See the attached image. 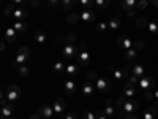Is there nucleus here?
<instances>
[{
  "label": "nucleus",
  "instance_id": "f257e3e1",
  "mask_svg": "<svg viewBox=\"0 0 158 119\" xmlns=\"http://www.w3.org/2000/svg\"><path fill=\"white\" fill-rule=\"evenodd\" d=\"M32 56V52H30V48L27 46H21L18 51H16V56H15V60L11 62V68H18L19 65L25 64Z\"/></svg>",
  "mask_w": 158,
  "mask_h": 119
},
{
  "label": "nucleus",
  "instance_id": "f03ea898",
  "mask_svg": "<svg viewBox=\"0 0 158 119\" xmlns=\"http://www.w3.org/2000/svg\"><path fill=\"white\" fill-rule=\"evenodd\" d=\"M60 54H62V59H63V60H70V62H71L73 59L77 57V54H79V48H77L76 45L65 43V45L62 46Z\"/></svg>",
  "mask_w": 158,
  "mask_h": 119
},
{
  "label": "nucleus",
  "instance_id": "7ed1b4c3",
  "mask_svg": "<svg viewBox=\"0 0 158 119\" xmlns=\"http://www.w3.org/2000/svg\"><path fill=\"white\" fill-rule=\"evenodd\" d=\"M106 72L111 73V75L114 76V79H115L117 83H122L123 79H127V78L131 76L128 67H125V68H114V67H111V65H108V67H106Z\"/></svg>",
  "mask_w": 158,
  "mask_h": 119
},
{
  "label": "nucleus",
  "instance_id": "20e7f679",
  "mask_svg": "<svg viewBox=\"0 0 158 119\" xmlns=\"http://www.w3.org/2000/svg\"><path fill=\"white\" fill-rule=\"evenodd\" d=\"M94 84L100 92H103V94H108V92H111V89H112V81L108 76H98L94 81Z\"/></svg>",
  "mask_w": 158,
  "mask_h": 119
},
{
  "label": "nucleus",
  "instance_id": "39448f33",
  "mask_svg": "<svg viewBox=\"0 0 158 119\" xmlns=\"http://www.w3.org/2000/svg\"><path fill=\"white\" fill-rule=\"evenodd\" d=\"M5 95H6V100H8L10 103L16 102V100L21 97V87H19L18 84H10V86H6Z\"/></svg>",
  "mask_w": 158,
  "mask_h": 119
},
{
  "label": "nucleus",
  "instance_id": "423d86ee",
  "mask_svg": "<svg viewBox=\"0 0 158 119\" xmlns=\"http://www.w3.org/2000/svg\"><path fill=\"white\" fill-rule=\"evenodd\" d=\"M90 60H92V56H90V52L87 49H79V54L76 57V64L79 65V67H89L90 65Z\"/></svg>",
  "mask_w": 158,
  "mask_h": 119
},
{
  "label": "nucleus",
  "instance_id": "0eeeda50",
  "mask_svg": "<svg viewBox=\"0 0 158 119\" xmlns=\"http://www.w3.org/2000/svg\"><path fill=\"white\" fill-rule=\"evenodd\" d=\"M125 114H136V111L139 110V103L133 99H127V102L123 103V107L120 108Z\"/></svg>",
  "mask_w": 158,
  "mask_h": 119
},
{
  "label": "nucleus",
  "instance_id": "6e6552de",
  "mask_svg": "<svg viewBox=\"0 0 158 119\" xmlns=\"http://www.w3.org/2000/svg\"><path fill=\"white\" fill-rule=\"evenodd\" d=\"M38 114L43 119H54L56 111H54V108H52V105H43V107H40Z\"/></svg>",
  "mask_w": 158,
  "mask_h": 119
},
{
  "label": "nucleus",
  "instance_id": "1a4fd4ad",
  "mask_svg": "<svg viewBox=\"0 0 158 119\" xmlns=\"http://www.w3.org/2000/svg\"><path fill=\"white\" fill-rule=\"evenodd\" d=\"M133 43H135V40H131V38L127 37V35H120V37L117 38L118 48H122V49H125V51H128V49L133 48Z\"/></svg>",
  "mask_w": 158,
  "mask_h": 119
},
{
  "label": "nucleus",
  "instance_id": "9d476101",
  "mask_svg": "<svg viewBox=\"0 0 158 119\" xmlns=\"http://www.w3.org/2000/svg\"><path fill=\"white\" fill-rule=\"evenodd\" d=\"M27 16H29V8L27 7H18L11 18H13V21H24Z\"/></svg>",
  "mask_w": 158,
  "mask_h": 119
},
{
  "label": "nucleus",
  "instance_id": "9b49d317",
  "mask_svg": "<svg viewBox=\"0 0 158 119\" xmlns=\"http://www.w3.org/2000/svg\"><path fill=\"white\" fill-rule=\"evenodd\" d=\"M141 89H144V90H147V89H152V87H155V79L152 78V76H149V75H146V76H142V78H139V84H138Z\"/></svg>",
  "mask_w": 158,
  "mask_h": 119
},
{
  "label": "nucleus",
  "instance_id": "f8f14e48",
  "mask_svg": "<svg viewBox=\"0 0 158 119\" xmlns=\"http://www.w3.org/2000/svg\"><path fill=\"white\" fill-rule=\"evenodd\" d=\"M95 84L94 81H84V84L81 86V90H82V94L85 97H94L95 95Z\"/></svg>",
  "mask_w": 158,
  "mask_h": 119
},
{
  "label": "nucleus",
  "instance_id": "ddd939ff",
  "mask_svg": "<svg viewBox=\"0 0 158 119\" xmlns=\"http://www.w3.org/2000/svg\"><path fill=\"white\" fill-rule=\"evenodd\" d=\"M123 95L127 99H133L136 97V84H133L131 81H127L123 84Z\"/></svg>",
  "mask_w": 158,
  "mask_h": 119
},
{
  "label": "nucleus",
  "instance_id": "4468645a",
  "mask_svg": "<svg viewBox=\"0 0 158 119\" xmlns=\"http://www.w3.org/2000/svg\"><path fill=\"white\" fill-rule=\"evenodd\" d=\"M81 21L82 22H95L97 21V13L92 10H82L81 11Z\"/></svg>",
  "mask_w": 158,
  "mask_h": 119
},
{
  "label": "nucleus",
  "instance_id": "2eb2a0df",
  "mask_svg": "<svg viewBox=\"0 0 158 119\" xmlns=\"http://www.w3.org/2000/svg\"><path fill=\"white\" fill-rule=\"evenodd\" d=\"M18 32H16V29L13 27V25H10V27H6L5 29V42H8V43H15L16 40H18Z\"/></svg>",
  "mask_w": 158,
  "mask_h": 119
},
{
  "label": "nucleus",
  "instance_id": "dca6fc26",
  "mask_svg": "<svg viewBox=\"0 0 158 119\" xmlns=\"http://www.w3.org/2000/svg\"><path fill=\"white\" fill-rule=\"evenodd\" d=\"M74 92H76V83L73 81V79H68V81L65 83V86H63V94L67 97H71Z\"/></svg>",
  "mask_w": 158,
  "mask_h": 119
},
{
  "label": "nucleus",
  "instance_id": "f3484780",
  "mask_svg": "<svg viewBox=\"0 0 158 119\" xmlns=\"http://www.w3.org/2000/svg\"><path fill=\"white\" fill-rule=\"evenodd\" d=\"M13 111H15V108H13V105L8 102L6 105H3V107H2V111H0V119H10L13 116Z\"/></svg>",
  "mask_w": 158,
  "mask_h": 119
},
{
  "label": "nucleus",
  "instance_id": "a211bd4d",
  "mask_svg": "<svg viewBox=\"0 0 158 119\" xmlns=\"http://www.w3.org/2000/svg\"><path fill=\"white\" fill-rule=\"evenodd\" d=\"M52 108H54L56 114H62V113L65 111V108H67L65 100H63V99H56L54 102H52Z\"/></svg>",
  "mask_w": 158,
  "mask_h": 119
},
{
  "label": "nucleus",
  "instance_id": "6ab92c4d",
  "mask_svg": "<svg viewBox=\"0 0 158 119\" xmlns=\"http://www.w3.org/2000/svg\"><path fill=\"white\" fill-rule=\"evenodd\" d=\"M79 65L77 64H74V62H68L67 64V68H65V73H67L68 76H76L77 73H79Z\"/></svg>",
  "mask_w": 158,
  "mask_h": 119
},
{
  "label": "nucleus",
  "instance_id": "aec40b11",
  "mask_svg": "<svg viewBox=\"0 0 158 119\" xmlns=\"http://www.w3.org/2000/svg\"><path fill=\"white\" fill-rule=\"evenodd\" d=\"M131 75H135V76H138V78L146 76V75H147V72H146V67H144V65H141V64H136L135 67L131 68Z\"/></svg>",
  "mask_w": 158,
  "mask_h": 119
},
{
  "label": "nucleus",
  "instance_id": "412c9836",
  "mask_svg": "<svg viewBox=\"0 0 158 119\" xmlns=\"http://www.w3.org/2000/svg\"><path fill=\"white\" fill-rule=\"evenodd\" d=\"M33 40H35V43H38V45H44L48 42V35L43 30H36L33 33Z\"/></svg>",
  "mask_w": 158,
  "mask_h": 119
},
{
  "label": "nucleus",
  "instance_id": "4be33fe9",
  "mask_svg": "<svg viewBox=\"0 0 158 119\" xmlns=\"http://www.w3.org/2000/svg\"><path fill=\"white\" fill-rule=\"evenodd\" d=\"M120 3H122L123 10L128 13V11H135V10H136L138 0H120Z\"/></svg>",
  "mask_w": 158,
  "mask_h": 119
},
{
  "label": "nucleus",
  "instance_id": "5701e85b",
  "mask_svg": "<svg viewBox=\"0 0 158 119\" xmlns=\"http://www.w3.org/2000/svg\"><path fill=\"white\" fill-rule=\"evenodd\" d=\"M120 25H122V22H120V19H118V18H111L108 21V29L112 30V32H117L118 29H120Z\"/></svg>",
  "mask_w": 158,
  "mask_h": 119
},
{
  "label": "nucleus",
  "instance_id": "b1692460",
  "mask_svg": "<svg viewBox=\"0 0 158 119\" xmlns=\"http://www.w3.org/2000/svg\"><path fill=\"white\" fill-rule=\"evenodd\" d=\"M11 25L16 29L18 33H24V32H27V29H29V27H27V24H25L24 21H13Z\"/></svg>",
  "mask_w": 158,
  "mask_h": 119
},
{
  "label": "nucleus",
  "instance_id": "393cba45",
  "mask_svg": "<svg viewBox=\"0 0 158 119\" xmlns=\"http://www.w3.org/2000/svg\"><path fill=\"white\" fill-rule=\"evenodd\" d=\"M67 22L68 24H77V22H81V13H76V11H73V13H68V16H67Z\"/></svg>",
  "mask_w": 158,
  "mask_h": 119
},
{
  "label": "nucleus",
  "instance_id": "a878e982",
  "mask_svg": "<svg viewBox=\"0 0 158 119\" xmlns=\"http://www.w3.org/2000/svg\"><path fill=\"white\" fill-rule=\"evenodd\" d=\"M65 68H67V65H65V62H63V60H57L54 65H52V72H54L56 75L63 73V72H65Z\"/></svg>",
  "mask_w": 158,
  "mask_h": 119
},
{
  "label": "nucleus",
  "instance_id": "bb28decb",
  "mask_svg": "<svg viewBox=\"0 0 158 119\" xmlns=\"http://www.w3.org/2000/svg\"><path fill=\"white\" fill-rule=\"evenodd\" d=\"M156 116H158L156 107H150V108H147L146 111H144V119H156Z\"/></svg>",
  "mask_w": 158,
  "mask_h": 119
},
{
  "label": "nucleus",
  "instance_id": "cd10ccee",
  "mask_svg": "<svg viewBox=\"0 0 158 119\" xmlns=\"http://www.w3.org/2000/svg\"><path fill=\"white\" fill-rule=\"evenodd\" d=\"M60 5H62V10H63V11L71 13V11H73V5H74V2H73V0H62Z\"/></svg>",
  "mask_w": 158,
  "mask_h": 119
},
{
  "label": "nucleus",
  "instance_id": "c85d7f7f",
  "mask_svg": "<svg viewBox=\"0 0 158 119\" xmlns=\"http://www.w3.org/2000/svg\"><path fill=\"white\" fill-rule=\"evenodd\" d=\"M18 7L13 3V2H10L6 7H5V11H3V16L5 18H8V16H13V13H15V10H16Z\"/></svg>",
  "mask_w": 158,
  "mask_h": 119
},
{
  "label": "nucleus",
  "instance_id": "c756f323",
  "mask_svg": "<svg viewBox=\"0 0 158 119\" xmlns=\"http://www.w3.org/2000/svg\"><path fill=\"white\" fill-rule=\"evenodd\" d=\"M111 5V0H95V7L98 10H106Z\"/></svg>",
  "mask_w": 158,
  "mask_h": 119
},
{
  "label": "nucleus",
  "instance_id": "7c9ffc66",
  "mask_svg": "<svg viewBox=\"0 0 158 119\" xmlns=\"http://www.w3.org/2000/svg\"><path fill=\"white\" fill-rule=\"evenodd\" d=\"M16 70H18V73H19L21 76H24V78H25V76H29V73H30V68H29V67H27V65H25V64L19 65V67H18Z\"/></svg>",
  "mask_w": 158,
  "mask_h": 119
},
{
  "label": "nucleus",
  "instance_id": "2f4dec72",
  "mask_svg": "<svg viewBox=\"0 0 158 119\" xmlns=\"http://www.w3.org/2000/svg\"><path fill=\"white\" fill-rule=\"evenodd\" d=\"M147 29H149V32H150L152 35H156V33H158V19H155V21L149 22Z\"/></svg>",
  "mask_w": 158,
  "mask_h": 119
},
{
  "label": "nucleus",
  "instance_id": "473e14b6",
  "mask_svg": "<svg viewBox=\"0 0 158 119\" xmlns=\"http://www.w3.org/2000/svg\"><path fill=\"white\" fill-rule=\"evenodd\" d=\"M136 52H138V51H136L135 48L128 49V51H127V54H125V60H127V62H131V60H135V59H136Z\"/></svg>",
  "mask_w": 158,
  "mask_h": 119
},
{
  "label": "nucleus",
  "instance_id": "72a5a7b5",
  "mask_svg": "<svg viewBox=\"0 0 158 119\" xmlns=\"http://www.w3.org/2000/svg\"><path fill=\"white\" fill-rule=\"evenodd\" d=\"M79 5L84 10H92V7L95 5V0H79Z\"/></svg>",
  "mask_w": 158,
  "mask_h": 119
},
{
  "label": "nucleus",
  "instance_id": "f704fd0d",
  "mask_svg": "<svg viewBox=\"0 0 158 119\" xmlns=\"http://www.w3.org/2000/svg\"><path fill=\"white\" fill-rule=\"evenodd\" d=\"M135 25H136V29H144V27H147V25H149V21L146 18H138Z\"/></svg>",
  "mask_w": 158,
  "mask_h": 119
},
{
  "label": "nucleus",
  "instance_id": "c9c22d12",
  "mask_svg": "<svg viewBox=\"0 0 158 119\" xmlns=\"http://www.w3.org/2000/svg\"><path fill=\"white\" fill-rule=\"evenodd\" d=\"M144 99L146 100H155V87L144 90Z\"/></svg>",
  "mask_w": 158,
  "mask_h": 119
},
{
  "label": "nucleus",
  "instance_id": "e433bc0d",
  "mask_svg": "<svg viewBox=\"0 0 158 119\" xmlns=\"http://www.w3.org/2000/svg\"><path fill=\"white\" fill-rule=\"evenodd\" d=\"M103 113L106 114L108 117H111V116H114V114H115V110H114V107H112V105H104Z\"/></svg>",
  "mask_w": 158,
  "mask_h": 119
},
{
  "label": "nucleus",
  "instance_id": "4c0bfd02",
  "mask_svg": "<svg viewBox=\"0 0 158 119\" xmlns=\"http://www.w3.org/2000/svg\"><path fill=\"white\" fill-rule=\"evenodd\" d=\"M65 42L70 43V45H74V43H76V33H74V32H70V33L67 35V38H65Z\"/></svg>",
  "mask_w": 158,
  "mask_h": 119
},
{
  "label": "nucleus",
  "instance_id": "58836bf2",
  "mask_svg": "<svg viewBox=\"0 0 158 119\" xmlns=\"http://www.w3.org/2000/svg\"><path fill=\"white\" fill-rule=\"evenodd\" d=\"M97 30H98V32H101V33H103V32H106V30H108V22L100 21V22L97 24Z\"/></svg>",
  "mask_w": 158,
  "mask_h": 119
},
{
  "label": "nucleus",
  "instance_id": "ea45409f",
  "mask_svg": "<svg viewBox=\"0 0 158 119\" xmlns=\"http://www.w3.org/2000/svg\"><path fill=\"white\" fill-rule=\"evenodd\" d=\"M125 102H127V97H125V95H118V97L115 99V105H117L118 108H122Z\"/></svg>",
  "mask_w": 158,
  "mask_h": 119
},
{
  "label": "nucleus",
  "instance_id": "a19ab883",
  "mask_svg": "<svg viewBox=\"0 0 158 119\" xmlns=\"http://www.w3.org/2000/svg\"><path fill=\"white\" fill-rule=\"evenodd\" d=\"M133 48H135L136 51H141V49L144 48V42H142V40H135V43H133Z\"/></svg>",
  "mask_w": 158,
  "mask_h": 119
},
{
  "label": "nucleus",
  "instance_id": "79ce46f5",
  "mask_svg": "<svg viewBox=\"0 0 158 119\" xmlns=\"http://www.w3.org/2000/svg\"><path fill=\"white\" fill-rule=\"evenodd\" d=\"M84 119H97V114L94 111L87 110V111H84Z\"/></svg>",
  "mask_w": 158,
  "mask_h": 119
},
{
  "label": "nucleus",
  "instance_id": "37998d69",
  "mask_svg": "<svg viewBox=\"0 0 158 119\" xmlns=\"http://www.w3.org/2000/svg\"><path fill=\"white\" fill-rule=\"evenodd\" d=\"M10 2H13L16 7H27V2H29V0H10Z\"/></svg>",
  "mask_w": 158,
  "mask_h": 119
},
{
  "label": "nucleus",
  "instance_id": "c03bdc74",
  "mask_svg": "<svg viewBox=\"0 0 158 119\" xmlns=\"http://www.w3.org/2000/svg\"><path fill=\"white\" fill-rule=\"evenodd\" d=\"M147 7V0H138V3H136V10H144Z\"/></svg>",
  "mask_w": 158,
  "mask_h": 119
},
{
  "label": "nucleus",
  "instance_id": "a18cd8bd",
  "mask_svg": "<svg viewBox=\"0 0 158 119\" xmlns=\"http://www.w3.org/2000/svg\"><path fill=\"white\" fill-rule=\"evenodd\" d=\"M60 2H62V0H48V3H49V7H51V8H56Z\"/></svg>",
  "mask_w": 158,
  "mask_h": 119
},
{
  "label": "nucleus",
  "instance_id": "49530a36",
  "mask_svg": "<svg viewBox=\"0 0 158 119\" xmlns=\"http://www.w3.org/2000/svg\"><path fill=\"white\" fill-rule=\"evenodd\" d=\"M63 119H77V116L74 114V111H68L67 114H65V117Z\"/></svg>",
  "mask_w": 158,
  "mask_h": 119
},
{
  "label": "nucleus",
  "instance_id": "de8ad7c7",
  "mask_svg": "<svg viewBox=\"0 0 158 119\" xmlns=\"http://www.w3.org/2000/svg\"><path fill=\"white\" fill-rule=\"evenodd\" d=\"M87 76H89V81H95V79L98 78V76L95 75V72H89V73H87Z\"/></svg>",
  "mask_w": 158,
  "mask_h": 119
},
{
  "label": "nucleus",
  "instance_id": "09e8293b",
  "mask_svg": "<svg viewBox=\"0 0 158 119\" xmlns=\"http://www.w3.org/2000/svg\"><path fill=\"white\" fill-rule=\"evenodd\" d=\"M97 119H111V117H108L106 114H104V113L101 111V113H98V114H97Z\"/></svg>",
  "mask_w": 158,
  "mask_h": 119
},
{
  "label": "nucleus",
  "instance_id": "8fccbe9b",
  "mask_svg": "<svg viewBox=\"0 0 158 119\" xmlns=\"http://www.w3.org/2000/svg\"><path fill=\"white\" fill-rule=\"evenodd\" d=\"M123 119H138V116L136 114H125Z\"/></svg>",
  "mask_w": 158,
  "mask_h": 119
},
{
  "label": "nucleus",
  "instance_id": "3c124183",
  "mask_svg": "<svg viewBox=\"0 0 158 119\" xmlns=\"http://www.w3.org/2000/svg\"><path fill=\"white\" fill-rule=\"evenodd\" d=\"M27 119H41V116H40V114L36 113V114H30V116H29Z\"/></svg>",
  "mask_w": 158,
  "mask_h": 119
},
{
  "label": "nucleus",
  "instance_id": "603ef678",
  "mask_svg": "<svg viewBox=\"0 0 158 119\" xmlns=\"http://www.w3.org/2000/svg\"><path fill=\"white\" fill-rule=\"evenodd\" d=\"M79 49H87V43L85 42H81V43H79Z\"/></svg>",
  "mask_w": 158,
  "mask_h": 119
},
{
  "label": "nucleus",
  "instance_id": "864d4df0",
  "mask_svg": "<svg viewBox=\"0 0 158 119\" xmlns=\"http://www.w3.org/2000/svg\"><path fill=\"white\" fill-rule=\"evenodd\" d=\"M30 5H32V8H40V5H41V3H40V0H38V2H33Z\"/></svg>",
  "mask_w": 158,
  "mask_h": 119
},
{
  "label": "nucleus",
  "instance_id": "5fc2aeb1",
  "mask_svg": "<svg viewBox=\"0 0 158 119\" xmlns=\"http://www.w3.org/2000/svg\"><path fill=\"white\" fill-rule=\"evenodd\" d=\"M127 15H128V18H130V19H133V18H135V11H128Z\"/></svg>",
  "mask_w": 158,
  "mask_h": 119
},
{
  "label": "nucleus",
  "instance_id": "6e6d98bb",
  "mask_svg": "<svg viewBox=\"0 0 158 119\" xmlns=\"http://www.w3.org/2000/svg\"><path fill=\"white\" fill-rule=\"evenodd\" d=\"M5 46H6V42H2V45H0V49L5 51Z\"/></svg>",
  "mask_w": 158,
  "mask_h": 119
},
{
  "label": "nucleus",
  "instance_id": "4d7b16f0",
  "mask_svg": "<svg viewBox=\"0 0 158 119\" xmlns=\"http://www.w3.org/2000/svg\"><path fill=\"white\" fill-rule=\"evenodd\" d=\"M150 2L155 5V8H158V0H150Z\"/></svg>",
  "mask_w": 158,
  "mask_h": 119
},
{
  "label": "nucleus",
  "instance_id": "13d9d810",
  "mask_svg": "<svg viewBox=\"0 0 158 119\" xmlns=\"http://www.w3.org/2000/svg\"><path fill=\"white\" fill-rule=\"evenodd\" d=\"M155 100H158V87H155Z\"/></svg>",
  "mask_w": 158,
  "mask_h": 119
},
{
  "label": "nucleus",
  "instance_id": "bf43d9fd",
  "mask_svg": "<svg viewBox=\"0 0 158 119\" xmlns=\"http://www.w3.org/2000/svg\"><path fill=\"white\" fill-rule=\"evenodd\" d=\"M29 2H30V3H33V2H38V0H29Z\"/></svg>",
  "mask_w": 158,
  "mask_h": 119
},
{
  "label": "nucleus",
  "instance_id": "052dcab7",
  "mask_svg": "<svg viewBox=\"0 0 158 119\" xmlns=\"http://www.w3.org/2000/svg\"><path fill=\"white\" fill-rule=\"evenodd\" d=\"M73 2H74V3H79V0H73Z\"/></svg>",
  "mask_w": 158,
  "mask_h": 119
},
{
  "label": "nucleus",
  "instance_id": "680f3d73",
  "mask_svg": "<svg viewBox=\"0 0 158 119\" xmlns=\"http://www.w3.org/2000/svg\"><path fill=\"white\" fill-rule=\"evenodd\" d=\"M10 119H15V117H10Z\"/></svg>",
  "mask_w": 158,
  "mask_h": 119
}]
</instances>
